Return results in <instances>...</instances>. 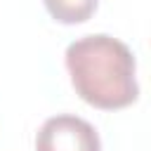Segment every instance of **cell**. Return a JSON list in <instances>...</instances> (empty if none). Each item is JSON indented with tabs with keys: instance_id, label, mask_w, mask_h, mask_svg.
Listing matches in <instances>:
<instances>
[{
	"instance_id": "obj_1",
	"label": "cell",
	"mask_w": 151,
	"mask_h": 151,
	"mask_svg": "<svg viewBox=\"0 0 151 151\" xmlns=\"http://www.w3.org/2000/svg\"><path fill=\"white\" fill-rule=\"evenodd\" d=\"M76 94L94 109L118 111L137 101V61L132 50L106 33L73 40L64 54Z\"/></svg>"
},
{
	"instance_id": "obj_2",
	"label": "cell",
	"mask_w": 151,
	"mask_h": 151,
	"mask_svg": "<svg viewBox=\"0 0 151 151\" xmlns=\"http://www.w3.org/2000/svg\"><path fill=\"white\" fill-rule=\"evenodd\" d=\"M35 151H101V142L92 123L73 113H59L40 125Z\"/></svg>"
},
{
	"instance_id": "obj_3",
	"label": "cell",
	"mask_w": 151,
	"mask_h": 151,
	"mask_svg": "<svg viewBox=\"0 0 151 151\" xmlns=\"http://www.w3.org/2000/svg\"><path fill=\"white\" fill-rule=\"evenodd\" d=\"M42 2L50 17L66 26L87 21L97 12V5H99V0H42Z\"/></svg>"
}]
</instances>
